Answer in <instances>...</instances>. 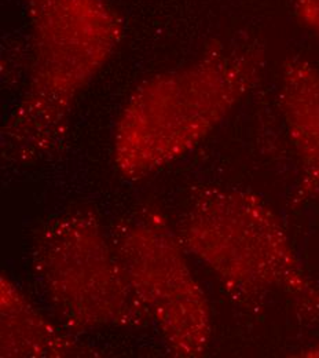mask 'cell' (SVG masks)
<instances>
[{
    "label": "cell",
    "mask_w": 319,
    "mask_h": 358,
    "mask_svg": "<svg viewBox=\"0 0 319 358\" xmlns=\"http://www.w3.org/2000/svg\"><path fill=\"white\" fill-rule=\"evenodd\" d=\"M184 250L204 264L238 301L286 292L317 298L283 226L255 194L211 187L191 199L177 229Z\"/></svg>",
    "instance_id": "cell-3"
},
{
    "label": "cell",
    "mask_w": 319,
    "mask_h": 358,
    "mask_svg": "<svg viewBox=\"0 0 319 358\" xmlns=\"http://www.w3.org/2000/svg\"><path fill=\"white\" fill-rule=\"evenodd\" d=\"M1 357H83L91 350L58 327L6 274L0 280Z\"/></svg>",
    "instance_id": "cell-6"
},
{
    "label": "cell",
    "mask_w": 319,
    "mask_h": 358,
    "mask_svg": "<svg viewBox=\"0 0 319 358\" xmlns=\"http://www.w3.org/2000/svg\"><path fill=\"white\" fill-rule=\"evenodd\" d=\"M303 356H307V357H319V346L318 348L311 349V350H307Z\"/></svg>",
    "instance_id": "cell-9"
},
{
    "label": "cell",
    "mask_w": 319,
    "mask_h": 358,
    "mask_svg": "<svg viewBox=\"0 0 319 358\" xmlns=\"http://www.w3.org/2000/svg\"><path fill=\"white\" fill-rule=\"evenodd\" d=\"M112 240L170 350L178 357L204 356L212 335L209 303L188 268L178 233L160 213L140 208L112 231Z\"/></svg>",
    "instance_id": "cell-5"
},
{
    "label": "cell",
    "mask_w": 319,
    "mask_h": 358,
    "mask_svg": "<svg viewBox=\"0 0 319 358\" xmlns=\"http://www.w3.org/2000/svg\"><path fill=\"white\" fill-rule=\"evenodd\" d=\"M279 101L304 176L319 196V68L303 59L289 61L281 78Z\"/></svg>",
    "instance_id": "cell-7"
},
{
    "label": "cell",
    "mask_w": 319,
    "mask_h": 358,
    "mask_svg": "<svg viewBox=\"0 0 319 358\" xmlns=\"http://www.w3.org/2000/svg\"><path fill=\"white\" fill-rule=\"evenodd\" d=\"M297 20L319 36V0H293Z\"/></svg>",
    "instance_id": "cell-8"
},
{
    "label": "cell",
    "mask_w": 319,
    "mask_h": 358,
    "mask_svg": "<svg viewBox=\"0 0 319 358\" xmlns=\"http://www.w3.org/2000/svg\"><path fill=\"white\" fill-rule=\"evenodd\" d=\"M24 6L28 82L1 142L6 157L31 163L64 141L76 99L120 45L123 22L106 0H24Z\"/></svg>",
    "instance_id": "cell-2"
},
{
    "label": "cell",
    "mask_w": 319,
    "mask_h": 358,
    "mask_svg": "<svg viewBox=\"0 0 319 358\" xmlns=\"http://www.w3.org/2000/svg\"><path fill=\"white\" fill-rule=\"evenodd\" d=\"M31 264L51 312L72 334L139 328L149 320L112 234L91 211L71 210L45 224Z\"/></svg>",
    "instance_id": "cell-4"
},
{
    "label": "cell",
    "mask_w": 319,
    "mask_h": 358,
    "mask_svg": "<svg viewBox=\"0 0 319 358\" xmlns=\"http://www.w3.org/2000/svg\"><path fill=\"white\" fill-rule=\"evenodd\" d=\"M263 57L249 39L216 43L195 61L142 82L116 120L117 171L139 180L186 157L253 87Z\"/></svg>",
    "instance_id": "cell-1"
}]
</instances>
